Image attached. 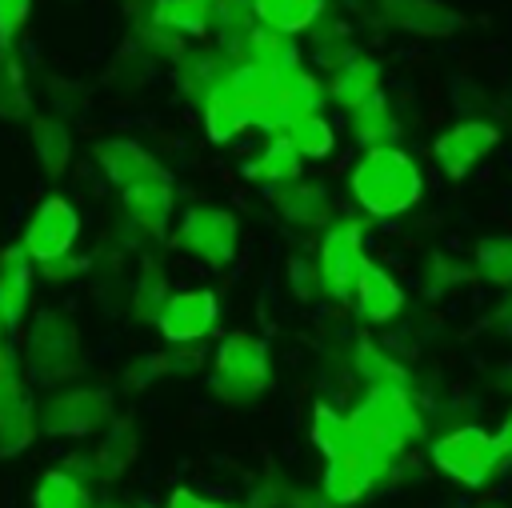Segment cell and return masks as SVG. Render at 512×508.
<instances>
[{
	"label": "cell",
	"mask_w": 512,
	"mask_h": 508,
	"mask_svg": "<svg viewBox=\"0 0 512 508\" xmlns=\"http://www.w3.org/2000/svg\"><path fill=\"white\" fill-rule=\"evenodd\" d=\"M36 508H92V496L80 480H72L64 468H52L40 476L36 484V496H32Z\"/></svg>",
	"instance_id": "f1b7e54d"
},
{
	"label": "cell",
	"mask_w": 512,
	"mask_h": 508,
	"mask_svg": "<svg viewBox=\"0 0 512 508\" xmlns=\"http://www.w3.org/2000/svg\"><path fill=\"white\" fill-rule=\"evenodd\" d=\"M176 248L208 268H228L240 252V220L220 204H192L176 224Z\"/></svg>",
	"instance_id": "8992f818"
},
{
	"label": "cell",
	"mask_w": 512,
	"mask_h": 508,
	"mask_svg": "<svg viewBox=\"0 0 512 508\" xmlns=\"http://www.w3.org/2000/svg\"><path fill=\"white\" fill-rule=\"evenodd\" d=\"M280 136L296 148V156H300V160H324V156H332V148H336V128H332L320 112L296 116Z\"/></svg>",
	"instance_id": "d4e9b609"
},
{
	"label": "cell",
	"mask_w": 512,
	"mask_h": 508,
	"mask_svg": "<svg viewBox=\"0 0 512 508\" xmlns=\"http://www.w3.org/2000/svg\"><path fill=\"white\" fill-rule=\"evenodd\" d=\"M272 384L268 344L252 332H228L212 352V392L228 404L256 400Z\"/></svg>",
	"instance_id": "5b68a950"
},
{
	"label": "cell",
	"mask_w": 512,
	"mask_h": 508,
	"mask_svg": "<svg viewBox=\"0 0 512 508\" xmlns=\"http://www.w3.org/2000/svg\"><path fill=\"white\" fill-rule=\"evenodd\" d=\"M92 156H96L100 172H104L120 192L168 176V172L156 164V156H152L148 148H140L136 140H124V136H116V140H100V144L92 148Z\"/></svg>",
	"instance_id": "4fadbf2b"
},
{
	"label": "cell",
	"mask_w": 512,
	"mask_h": 508,
	"mask_svg": "<svg viewBox=\"0 0 512 508\" xmlns=\"http://www.w3.org/2000/svg\"><path fill=\"white\" fill-rule=\"evenodd\" d=\"M20 396H28L24 380H20V364H16V356L8 348H0V408L20 400Z\"/></svg>",
	"instance_id": "e575fe53"
},
{
	"label": "cell",
	"mask_w": 512,
	"mask_h": 508,
	"mask_svg": "<svg viewBox=\"0 0 512 508\" xmlns=\"http://www.w3.org/2000/svg\"><path fill=\"white\" fill-rule=\"evenodd\" d=\"M428 460L436 464V472H444L460 488H488L504 472L508 452L500 448V440H496L492 428L460 424V428L440 432L428 444Z\"/></svg>",
	"instance_id": "277c9868"
},
{
	"label": "cell",
	"mask_w": 512,
	"mask_h": 508,
	"mask_svg": "<svg viewBox=\"0 0 512 508\" xmlns=\"http://www.w3.org/2000/svg\"><path fill=\"white\" fill-rule=\"evenodd\" d=\"M348 116H352V136H356L364 148H388V144H396V136H400V120H396L392 100H388L384 92H376L372 100L356 104Z\"/></svg>",
	"instance_id": "44dd1931"
},
{
	"label": "cell",
	"mask_w": 512,
	"mask_h": 508,
	"mask_svg": "<svg viewBox=\"0 0 512 508\" xmlns=\"http://www.w3.org/2000/svg\"><path fill=\"white\" fill-rule=\"evenodd\" d=\"M464 276H468V268H460L452 256H444V252H432L428 256V268H424V280L432 284V292H444V288H456V284H464Z\"/></svg>",
	"instance_id": "836d02e7"
},
{
	"label": "cell",
	"mask_w": 512,
	"mask_h": 508,
	"mask_svg": "<svg viewBox=\"0 0 512 508\" xmlns=\"http://www.w3.org/2000/svg\"><path fill=\"white\" fill-rule=\"evenodd\" d=\"M136 456V432L132 424H112V432L104 436V444L92 452V468H96V480H116Z\"/></svg>",
	"instance_id": "83f0119b"
},
{
	"label": "cell",
	"mask_w": 512,
	"mask_h": 508,
	"mask_svg": "<svg viewBox=\"0 0 512 508\" xmlns=\"http://www.w3.org/2000/svg\"><path fill=\"white\" fill-rule=\"evenodd\" d=\"M28 296H32V260L20 244H8L0 252V324L16 328L28 312Z\"/></svg>",
	"instance_id": "ac0fdd59"
},
{
	"label": "cell",
	"mask_w": 512,
	"mask_h": 508,
	"mask_svg": "<svg viewBox=\"0 0 512 508\" xmlns=\"http://www.w3.org/2000/svg\"><path fill=\"white\" fill-rule=\"evenodd\" d=\"M348 428L384 468H392L400 452L420 436L424 420L412 388H368L348 412Z\"/></svg>",
	"instance_id": "3957f363"
},
{
	"label": "cell",
	"mask_w": 512,
	"mask_h": 508,
	"mask_svg": "<svg viewBox=\"0 0 512 508\" xmlns=\"http://www.w3.org/2000/svg\"><path fill=\"white\" fill-rule=\"evenodd\" d=\"M496 324H500V328L512 336V300H504V304H500V312H496Z\"/></svg>",
	"instance_id": "f35d334b"
},
{
	"label": "cell",
	"mask_w": 512,
	"mask_h": 508,
	"mask_svg": "<svg viewBox=\"0 0 512 508\" xmlns=\"http://www.w3.org/2000/svg\"><path fill=\"white\" fill-rule=\"evenodd\" d=\"M208 8H212V28L216 24H228V20L252 16V0H208Z\"/></svg>",
	"instance_id": "d590c367"
},
{
	"label": "cell",
	"mask_w": 512,
	"mask_h": 508,
	"mask_svg": "<svg viewBox=\"0 0 512 508\" xmlns=\"http://www.w3.org/2000/svg\"><path fill=\"white\" fill-rule=\"evenodd\" d=\"M380 16L412 36H452L460 28V16L440 0H376Z\"/></svg>",
	"instance_id": "9a60e30c"
},
{
	"label": "cell",
	"mask_w": 512,
	"mask_h": 508,
	"mask_svg": "<svg viewBox=\"0 0 512 508\" xmlns=\"http://www.w3.org/2000/svg\"><path fill=\"white\" fill-rule=\"evenodd\" d=\"M496 144H500V132H496L492 120H460V124H452L448 132L436 136L432 160H436V168H440L444 176L460 180V176H468Z\"/></svg>",
	"instance_id": "7c38bea8"
},
{
	"label": "cell",
	"mask_w": 512,
	"mask_h": 508,
	"mask_svg": "<svg viewBox=\"0 0 512 508\" xmlns=\"http://www.w3.org/2000/svg\"><path fill=\"white\" fill-rule=\"evenodd\" d=\"M352 368L360 372V380H364L368 388H412L408 368H404L392 352H384L376 340H360V344H356Z\"/></svg>",
	"instance_id": "cb8c5ba5"
},
{
	"label": "cell",
	"mask_w": 512,
	"mask_h": 508,
	"mask_svg": "<svg viewBox=\"0 0 512 508\" xmlns=\"http://www.w3.org/2000/svg\"><path fill=\"white\" fill-rule=\"evenodd\" d=\"M220 320V304H216V292L208 288H184V292H168V300L160 304V316H156V328L168 344H196L204 340Z\"/></svg>",
	"instance_id": "30bf717a"
},
{
	"label": "cell",
	"mask_w": 512,
	"mask_h": 508,
	"mask_svg": "<svg viewBox=\"0 0 512 508\" xmlns=\"http://www.w3.org/2000/svg\"><path fill=\"white\" fill-rule=\"evenodd\" d=\"M300 168H304V160L296 156V148H292L284 136H272L268 148H264L256 160L244 164V176H248V180H260V184H268V188H284V184L300 180Z\"/></svg>",
	"instance_id": "603a6c76"
},
{
	"label": "cell",
	"mask_w": 512,
	"mask_h": 508,
	"mask_svg": "<svg viewBox=\"0 0 512 508\" xmlns=\"http://www.w3.org/2000/svg\"><path fill=\"white\" fill-rule=\"evenodd\" d=\"M0 332H4V324H0Z\"/></svg>",
	"instance_id": "ab89813d"
},
{
	"label": "cell",
	"mask_w": 512,
	"mask_h": 508,
	"mask_svg": "<svg viewBox=\"0 0 512 508\" xmlns=\"http://www.w3.org/2000/svg\"><path fill=\"white\" fill-rule=\"evenodd\" d=\"M76 232H80V216H76V208H72L68 200H60V196H48V200L32 212L20 248L28 252V260L48 264V260H60V256L72 252Z\"/></svg>",
	"instance_id": "8fae6325"
},
{
	"label": "cell",
	"mask_w": 512,
	"mask_h": 508,
	"mask_svg": "<svg viewBox=\"0 0 512 508\" xmlns=\"http://www.w3.org/2000/svg\"><path fill=\"white\" fill-rule=\"evenodd\" d=\"M32 436H36V420H32L28 396L4 404V408H0V456L24 452V448L32 444Z\"/></svg>",
	"instance_id": "f546056e"
},
{
	"label": "cell",
	"mask_w": 512,
	"mask_h": 508,
	"mask_svg": "<svg viewBox=\"0 0 512 508\" xmlns=\"http://www.w3.org/2000/svg\"><path fill=\"white\" fill-rule=\"evenodd\" d=\"M356 316L364 324H392L404 312V288L396 284V276L388 268H380L376 260H364L360 276H356Z\"/></svg>",
	"instance_id": "5bb4252c"
},
{
	"label": "cell",
	"mask_w": 512,
	"mask_h": 508,
	"mask_svg": "<svg viewBox=\"0 0 512 508\" xmlns=\"http://www.w3.org/2000/svg\"><path fill=\"white\" fill-rule=\"evenodd\" d=\"M368 252H364V228L356 220H332L320 232V248L312 256L316 268V284L328 300H348L356 288V276L364 268Z\"/></svg>",
	"instance_id": "52a82bcc"
},
{
	"label": "cell",
	"mask_w": 512,
	"mask_h": 508,
	"mask_svg": "<svg viewBox=\"0 0 512 508\" xmlns=\"http://www.w3.org/2000/svg\"><path fill=\"white\" fill-rule=\"evenodd\" d=\"M168 508H236V504H220V500H208V496H200L192 488H176L168 496Z\"/></svg>",
	"instance_id": "74e56055"
},
{
	"label": "cell",
	"mask_w": 512,
	"mask_h": 508,
	"mask_svg": "<svg viewBox=\"0 0 512 508\" xmlns=\"http://www.w3.org/2000/svg\"><path fill=\"white\" fill-rule=\"evenodd\" d=\"M164 300H168L164 268H160L156 260H148V264H144V272H140V280H136V288H132V312H136L140 320H156Z\"/></svg>",
	"instance_id": "1f68e13d"
},
{
	"label": "cell",
	"mask_w": 512,
	"mask_h": 508,
	"mask_svg": "<svg viewBox=\"0 0 512 508\" xmlns=\"http://www.w3.org/2000/svg\"><path fill=\"white\" fill-rule=\"evenodd\" d=\"M28 112V96H24V80L12 56H0V116H24Z\"/></svg>",
	"instance_id": "d6a6232c"
},
{
	"label": "cell",
	"mask_w": 512,
	"mask_h": 508,
	"mask_svg": "<svg viewBox=\"0 0 512 508\" xmlns=\"http://www.w3.org/2000/svg\"><path fill=\"white\" fill-rule=\"evenodd\" d=\"M472 272L496 288H512V232L484 236L472 248Z\"/></svg>",
	"instance_id": "484cf974"
},
{
	"label": "cell",
	"mask_w": 512,
	"mask_h": 508,
	"mask_svg": "<svg viewBox=\"0 0 512 508\" xmlns=\"http://www.w3.org/2000/svg\"><path fill=\"white\" fill-rule=\"evenodd\" d=\"M376 92H384V88H380V64H376L372 56H364V52L344 56V60L328 72V84H324V96L336 100L344 112H352L356 104L372 100Z\"/></svg>",
	"instance_id": "2e32d148"
},
{
	"label": "cell",
	"mask_w": 512,
	"mask_h": 508,
	"mask_svg": "<svg viewBox=\"0 0 512 508\" xmlns=\"http://www.w3.org/2000/svg\"><path fill=\"white\" fill-rule=\"evenodd\" d=\"M224 72H228V56L220 48H192V52H180V60H176V80H180L184 96L196 104H204L220 88Z\"/></svg>",
	"instance_id": "d6986e66"
},
{
	"label": "cell",
	"mask_w": 512,
	"mask_h": 508,
	"mask_svg": "<svg viewBox=\"0 0 512 508\" xmlns=\"http://www.w3.org/2000/svg\"><path fill=\"white\" fill-rule=\"evenodd\" d=\"M28 368L36 380H68L80 372V332L64 312H40L32 320Z\"/></svg>",
	"instance_id": "ba28073f"
},
{
	"label": "cell",
	"mask_w": 512,
	"mask_h": 508,
	"mask_svg": "<svg viewBox=\"0 0 512 508\" xmlns=\"http://www.w3.org/2000/svg\"><path fill=\"white\" fill-rule=\"evenodd\" d=\"M200 108H204V132H208V140H212V144H232V140L248 128L244 112H240L236 104H228L220 92H212Z\"/></svg>",
	"instance_id": "4dcf8cb0"
},
{
	"label": "cell",
	"mask_w": 512,
	"mask_h": 508,
	"mask_svg": "<svg viewBox=\"0 0 512 508\" xmlns=\"http://www.w3.org/2000/svg\"><path fill=\"white\" fill-rule=\"evenodd\" d=\"M32 148H36V160L48 176H60L72 160V140H68V128L52 116H40L32 120Z\"/></svg>",
	"instance_id": "4316f807"
},
{
	"label": "cell",
	"mask_w": 512,
	"mask_h": 508,
	"mask_svg": "<svg viewBox=\"0 0 512 508\" xmlns=\"http://www.w3.org/2000/svg\"><path fill=\"white\" fill-rule=\"evenodd\" d=\"M40 268H44V276H48L52 284H68L72 276H80L84 260H76V256L68 252V256H60V260H48V264H40Z\"/></svg>",
	"instance_id": "8d00e7d4"
},
{
	"label": "cell",
	"mask_w": 512,
	"mask_h": 508,
	"mask_svg": "<svg viewBox=\"0 0 512 508\" xmlns=\"http://www.w3.org/2000/svg\"><path fill=\"white\" fill-rule=\"evenodd\" d=\"M312 444L324 456V472H320V492L332 508L356 504L388 468L360 444V436L348 428V416L336 412L332 404H316L312 408Z\"/></svg>",
	"instance_id": "6da1fadb"
},
{
	"label": "cell",
	"mask_w": 512,
	"mask_h": 508,
	"mask_svg": "<svg viewBox=\"0 0 512 508\" xmlns=\"http://www.w3.org/2000/svg\"><path fill=\"white\" fill-rule=\"evenodd\" d=\"M348 192H352L356 208L368 212L372 220H396V216H404V212H412L420 204L424 172L396 144L364 148V156L348 172Z\"/></svg>",
	"instance_id": "7a4b0ae2"
},
{
	"label": "cell",
	"mask_w": 512,
	"mask_h": 508,
	"mask_svg": "<svg viewBox=\"0 0 512 508\" xmlns=\"http://www.w3.org/2000/svg\"><path fill=\"white\" fill-rule=\"evenodd\" d=\"M272 204L292 228H328L332 224V200L312 180H292L284 188H272Z\"/></svg>",
	"instance_id": "e0dca14e"
},
{
	"label": "cell",
	"mask_w": 512,
	"mask_h": 508,
	"mask_svg": "<svg viewBox=\"0 0 512 508\" xmlns=\"http://www.w3.org/2000/svg\"><path fill=\"white\" fill-rule=\"evenodd\" d=\"M36 432L48 436H88L112 420V396L100 388H68L32 408Z\"/></svg>",
	"instance_id": "9c48e42d"
},
{
	"label": "cell",
	"mask_w": 512,
	"mask_h": 508,
	"mask_svg": "<svg viewBox=\"0 0 512 508\" xmlns=\"http://www.w3.org/2000/svg\"><path fill=\"white\" fill-rule=\"evenodd\" d=\"M328 0H252V16L256 24L280 32V36H296V32H308L320 16H324Z\"/></svg>",
	"instance_id": "ffe728a7"
},
{
	"label": "cell",
	"mask_w": 512,
	"mask_h": 508,
	"mask_svg": "<svg viewBox=\"0 0 512 508\" xmlns=\"http://www.w3.org/2000/svg\"><path fill=\"white\" fill-rule=\"evenodd\" d=\"M144 20L184 40V36H204L212 28V8L208 0H152Z\"/></svg>",
	"instance_id": "7402d4cb"
}]
</instances>
